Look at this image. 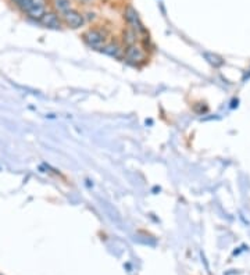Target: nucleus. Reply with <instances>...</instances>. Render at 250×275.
<instances>
[{
    "instance_id": "obj_10",
    "label": "nucleus",
    "mask_w": 250,
    "mask_h": 275,
    "mask_svg": "<svg viewBox=\"0 0 250 275\" xmlns=\"http://www.w3.org/2000/svg\"><path fill=\"white\" fill-rule=\"evenodd\" d=\"M88 18H89V20H95L96 14L95 13H88Z\"/></svg>"
},
{
    "instance_id": "obj_7",
    "label": "nucleus",
    "mask_w": 250,
    "mask_h": 275,
    "mask_svg": "<svg viewBox=\"0 0 250 275\" xmlns=\"http://www.w3.org/2000/svg\"><path fill=\"white\" fill-rule=\"evenodd\" d=\"M101 52L104 54H107V56H110V57L114 58H121L124 54V50L121 49V46H120L118 43L114 42L106 43V45L101 48Z\"/></svg>"
},
{
    "instance_id": "obj_11",
    "label": "nucleus",
    "mask_w": 250,
    "mask_h": 275,
    "mask_svg": "<svg viewBox=\"0 0 250 275\" xmlns=\"http://www.w3.org/2000/svg\"><path fill=\"white\" fill-rule=\"evenodd\" d=\"M80 2H81V3H84V5H89L92 0H80Z\"/></svg>"
},
{
    "instance_id": "obj_2",
    "label": "nucleus",
    "mask_w": 250,
    "mask_h": 275,
    "mask_svg": "<svg viewBox=\"0 0 250 275\" xmlns=\"http://www.w3.org/2000/svg\"><path fill=\"white\" fill-rule=\"evenodd\" d=\"M124 58L127 60V63L132 64V65H139L140 63H144L146 58V53L140 46H138L136 43L127 46L124 50Z\"/></svg>"
},
{
    "instance_id": "obj_4",
    "label": "nucleus",
    "mask_w": 250,
    "mask_h": 275,
    "mask_svg": "<svg viewBox=\"0 0 250 275\" xmlns=\"http://www.w3.org/2000/svg\"><path fill=\"white\" fill-rule=\"evenodd\" d=\"M39 22L45 28H50V29H60L61 28V20H60L59 14L56 11H46V14L42 17V20Z\"/></svg>"
},
{
    "instance_id": "obj_1",
    "label": "nucleus",
    "mask_w": 250,
    "mask_h": 275,
    "mask_svg": "<svg viewBox=\"0 0 250 275\" xmlns=\"http://www.w3.org/2000/svg\"><path fill=\"white\" fill-rule=\"evenodd\" d=\"M107 33L101 29H89L84 33V41L92 49H101L106 45Z\"/></svg>"
},
{
    "instance_id": "obj_5",
    "label": "nucleus",
    "mask_w": 250,
    "mask_h": 275,
    "mask_svg": "<svg viewBox=\"0 0 250 275\" xmlns=\"http://www.w3.org/2000/svg\"><path fill=\"white\" fill-rule=\"evenodd\" d=\"M125 18H127L128 24L131 25L132 29H135V31H142V32L145 31L144 25H142L140 21H139L138 13L135 11L133 7H128L127 10H125Z\"/></svg>"
},
{
    "instance_id": "obj_9",
    "label": "nucleus",
    "mask_w": 250,
    "mask_h": 275,
    "mask_svg": "<svg viewBox=\"0 0 250 275\" xmlns=\"http://www.w3.org/2000/svg\"><path fill=\"white\" fill-rule=\"evenodd\" d=\"M136 37L138 33L132 28H128L127 31H124V43L127 46H131V45H135L136 43Z\"/></svg>"
},
{
    "instance_id": "obj_12",
    "label": "nucleus",
    "mask_w": 250,
    "mask_h": 275,
    "mask_svg": "<svg viewBox=\"0 0 250 275\" xmlns=\"http://www.w3.org/2000/svg\"><path fill=\"white\" fill-rule=\"evenodd\" d=\"M0 275H3V274H0Z\"/></svg>"
},
{
    "instance_id": "obj_8",
    "label": "nucleus",
    "mask_w": 250,
    "mask_h": 275,
    "mask_svg": "<svg viewBox=\"0 0 250 275\" xmlns=\"http://www.w3.org/2000/svg\"><path fill=\"white\" fill-rule=\"evenodd\" d=\"M54 10L63 16L65 11L71 10V0H53Z\"/></svg>"
},
{
    "instance_id": "obj_3",
    "label": "nucleus",
    "mask_w": 250,
    "mask_h": 275,
    "mask_svg": "<svg viewBox=\"0 0 250 275\" xmlns=\"http://www.w3.org/2000/svg\"><path fill=\"white\" fill-rule=\"evenodd\" d=\"M61 17H63L64 24L68 28H73V29H78V28L84 27V24H85V16L81 14L78 10H74V9L65 11Z\"/></svg>"
},
{
    "instance_id": "obj_6",
    "label": "nucleus",
    "mask_w": 250,
    "mask_h": 275,
    "mask_svg": "<svg viewBox=\"0 0 250 275\" xmlns=\"http://www.w3.org/2000/svg\"><path fill=\"white\" fill-rule=\"evenodd\" d=\"M46 11H48L46 5H32L31 9L25 13V16L33 20V21L39 22L42 20V17L46 14Z\"/></svg>"
}]
</instances>
